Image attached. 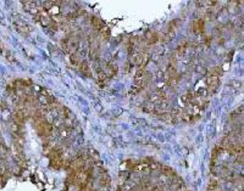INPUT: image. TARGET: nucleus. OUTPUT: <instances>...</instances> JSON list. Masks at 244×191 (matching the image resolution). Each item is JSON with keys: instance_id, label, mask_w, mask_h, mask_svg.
<instances>
[{"instance_id": "1", "label": "nucleus", "mask_w": 244, "mask_h": 191, "mask_svg": "<svg viewBox=\"0 0 244 191\" xmlns=\"http://www.w3.org/2000/svg\"><path fill=\"white\" fill-rule=\"evenodd\" d=\"M15 26H16V29L20 32L22 36H27L32 31V27H29L26 22H22V21H16Z\"/></svg>"}, {"instance_id": "2", "label": "nucleus", "mask_w": 244, "mask_h": 191, "mask_svg": "<svg viewBox=\"0 0 244 191\" xmlns=\"http://www.w3.org/2000/svg\"><path fill=\"white\" fill-rule=\"evenodd\" d=\"M144 40L149 45H153L159 40V34H156L155 31H146L145 34H144Z\"/></svg>"}, {"instance_id": "3", "label": "nucleus", "mask_w": 244, "mask_h": 191, "mask_svg": "<svg viewBox=\"0 0 244 191\" xmlns=\"http://www.w3.org/2000/svg\"><path fill=\"white\" fill-rule=\"evenodd\" d=\"M192 29H193V32L197 33V34H200V33L203 34L204 29H205V22H204V19H198L197 21H194L193 24H192Z\"/></svg>"}, {"instance_id": "4", "label": "nucleus", "mask_w": 244, "mask_h": 191, "mask_svg": "<svg viewBox=\"0 0 244 191\" xmlns=\"http://www.w3.org/2000/svg\"><path fill=\"white\" fill-rule=\"evenodd\" d=\"M77 67H78V70L81 71L84 76L90 77V74H89V73H90V70H89V65H88V62H87V61H82Z\"/></svg>"}, {"instance_id": "5", "label": "nucleus", "mask_w": 244, "mask_h": 191, "mask_svg": "<svg viewBox=\"0 0 244 191\" xmlns=\"http://www.w3.org/2000/svg\"><path fill=\"white\" fill-rule=\"evenodd\" d=\"M92 23H93V27L99 32L100 29H102V27L105 26V23H104V21L100 19L99 17H92Z\"/></svg>"}, {"instance_id": "6", "label": "nucleus", "mask_w": 244, "mask_h": 191, "mask_svg": "<svg viewBox=\"0 0 244 191\" xmlns=\"http://www.w3.org/2000/svg\"><path fill=\"white\" fill-rule=\"evenodd\" d=\"M206 82H207V85H209V87H217V88H219V85H220V79H219V77L209 76L206 78Z\"/></svg>"}, {"instance_id": "7", "label": "nucleus", "mask_w": 244, "mask_h": 191, "mask_svg": "<svg viewBox=\"0 0 244 191\" xmlns=\"http://www.w3.org/2000/svg\"><path fill=\"white\" fill-rule=\"evenodd\" d=\"M207 74H209V76H212V77H220L222 74V70H221V67L215 66V67L207 70Z\"/></svg>"}, {"instance_id": "8", "label": "nucleus", "mask_w": 244, "mask_h": 191, "mask_svg": "<svg viewBox=\"0 0 244 191\" xmlns=\"http://www.w3.org/2000/svg\"><path fill=\"white\" fill-rule=\"evenodd\" d=\"M160 171L163 173V175H166V176H170V175H172V176H175L176 174H175V171L172 169V168H170V167H167V166H160Z\"/></svg>"}, {"instance_id": "9", "label": "nucleus", "mask_w": 244, "mask_h": 191, "mask_svg": "<svg viewBox=\"0 0 244 191\" xmlns=\"http://www.w3.org/2000/svg\"><path fill=\"white\" fill-rule=\"evenodd\" d=\"M71 61H72V63L75 65V66H78L80 63H81L82 61V57H81V54L80 53H73V54H71Z\"/></svg>"}, {"instance_id": "10", "label": "nucleus", "mask_w": 244, "mask_h": 191, "mask_svg": "<svg viewBox=\"0 0 244 191\" xmlns=\"http://www.w3.org/2000/svg\"><path fill=\"white\" fill-rule=\"evenodd\" d=\"M166 83H167V85L170 88H176L178 85V83H180V74L177 77H171Z\"/></svg>"}, {"instance_id": "11", "label": "nucleus", "mask_w": 244, "mask_h": 191, "mask_svg": "<svg viewBox=\"0 0 244 191\" xmlns=\"http://www.w3.org/2000/svg\"><path fill=\"white\" fill-rule=\"evenodd\" d=\"M99 33H100V36H102L105 40H107V39L110 38V29H109L106 26H104V27H102V29L99 31Z\"/></svg>"}, {"instance_id": "12", "label": "nucleus", "mask_w": 244, "mask_h": 191, "mask_svg": "<svg viewBox=\"0 0 244 191\" xmlns=\"http://www.w3.org/2000/svg\"><path fill=\"white\" fill-rule=\"evenodd\" d=\"M143 110H144L146 113H151V112H154L155 106H154V104H151V102H146V104L143 106Z\"/></svg>"}, {"instance_id": "13", "label": "nucleus", "mask_w": 244, "mask_h": 191, "mask_svg": "<svg viewBox=\"0 0 244 191\" xmlns=\"http://www.w3.org/2000/svg\"><path fill=\"white\" fill-rule=\"evenodd\" d=\"M194 68H195V71H197L198 73H200V74H203V76H206V74H207V68H205V67L202 66V65H198V66H195Z\"/></svg>"}, {"instance_id": "14", "label": "nucleus", "mask_w": 244, "mask_h": 191, "mask_svg": "<svg viewBox=\"0 0 244 191\" xmlns=\"http://www.w3.org/2000/svg\"><path fill=\"white\" fill-rule=\"evenodd\" d=\"M4 55L6 56V58L10 61V62H12V63H16L17 61H16V58L12 56V54L10 53V51H4Z\"/></svg>"}, {"instance_id": "15", "label": "nucleus", "mask_w": 244, "mask_h": 191, "mask_svg": "<svg viewBox=\"0 0 244 191\" xmlns=\"http://www.w3.org/2000/svg\"><path fill=\"white\" fill-rule=\"evenodd\" d=\"M231 85L236 89V90H239L241 88H242V82H238V80H233L232 83H231Z\"/></svg>"}, {"instance_id": "16", "label": "nucleus", "mask_w": 244, "mask_h": 191, "mask_svg": "<svg viewBox=\"0 0 244 191\" xmlns=\"http://www.w3.org/2000/svg\"><path fill=\"white\" fill-rule=\"evenodd\" d=\"M49 48H50V50H51V53H53V55H55V56H59V53H58V50H56L55 48H53L51 45H50Z\"/></svg>"}, {"instance_id": "17", "label": "nucleus", "mask_w": 244, "mask_h": 191, "mask_svg": "<svg viewBox=\"0 0 244 191\" xmlns=\"http://www.w3.org/2000/svg\"><path fill=\"white\" fill-rule=\"evenodd\" d=\"M163 71H158L156 72V78L158 79H163Z\"/></svg>"}, {"instance_id": "18", "label": "nucleus", "mask_w": 244, "mask_h": 191, "mask_svg": "<svg viewBox=\"0 0 244 191\" xmlns=\"http://www.w3.org/2000/svg\"><path fill=\"white\" fill-rule=\"evenodd\" d=\"M34 90H37V91H41V87H38V85H34Z\"/></svg>"}]
</instances>
